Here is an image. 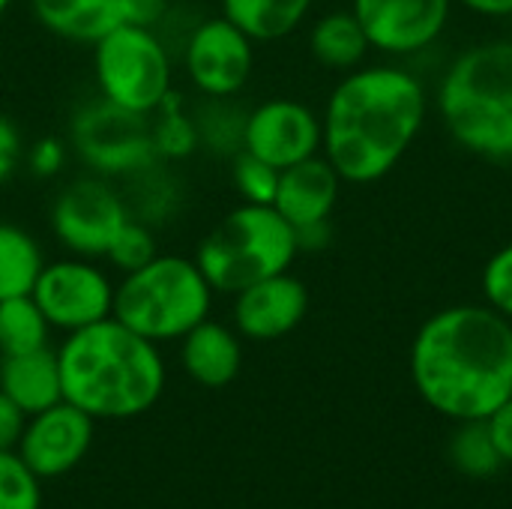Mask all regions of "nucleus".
I'll list each match as a JSON object with an SVG mask.
<instances>
[{"label": "nucleus", "instance_id": "nucleus-1", "mask_svg": "<svg viewBox=\"0 0 512 509\" xmlns=\"http://www.w3.org/2000/svg\"><path fill=\"white\" fill-rule=\"evenodd\" d=\"M429 114V96L417 75L375 63L342 75L321 114V153L342 183L384 180L414 147Z\"/></svg>", "mask_w": 512, "mask_h": 509}, {"label": "nucleus", "instance_id": "nucleus-2", "mask_svg": "<svg viewBox=\"0 0 512 509\" xmlns=\"http://www.w3.org/2000/svg\"><path fill=\"white\" fill-rule=\"evenodd\" d=\"M411 378L438 414L486 420L512 399V321L474 303L435 312L414 336Z\"/></svg>", "mask_w": 512, "mask_h": 509}, {"label": "nucleus", "instance_id": "nucleus-3", "mask_svg": "<svg viewBox=\"0 0 512 509\" xmlns=\"http://www.w3.org/2000/svg\"><path fill=\"white\" fill-rule=\"evenodd\" d=\"M63 399L99 420L147 414L165 393V360L156 342L117 318L66 333L57 348Z\"/></svg>", "mask_w": 512, "mask_h": 509}, {"label": "nucleus", "instance_id": "nucleus-4", "mask_svg": "<svg viewBox=\"0 0 512 509\" xmlns=\"http://www.w3.org/2000/svg\"><path fill=\"white\" fill-rule=\"evenodd\" d=\"M438 114L450 138L483 159H512V39L462 51L438 84Z\"/></svg>", "mask_w": 512, "mask_h": 509}, {"label": "nucleus", "instance_id": "nucleus-5", "mask_svg": "<svg viewBox=\"0 0 512 509\" xmlns=\"http://www.w3.org/2000/svg\"><path fill=\"white\" fill-rule=\"evenodd\" d=\"M213 297L216 291L195 258L159 252L144 267L120 276L111 318L156 345L180 342L192 327L210 318Z\"/></svg>", "mask_w": 512, "mask_h": 509}, {"label": "nucleus", "instance_id": "nucleus-6", "mask_svg": "<svg viewBox=\"0 0 512 509\" xmlns=\"http://www.w3.org/2000/svg\"><path fill=\"white\" fill-rule=\"evenodd\" d=\"M300 255L297 231L264 204H237L198 243L195 261L216 294L237 291L291 270Z\"/></svg>", "mask_w": 512, "mask_h": 509}, {"label": "nucleus", "instance_id": "nucleus-7", "mask_svg": "<svg viewBox=\"0 0 512 509\" xmlns=\"http://www.w3.org/2000/svg\"><path fill=\"white\" fill-rule=\"evenodd\" d=\"M93 48V78L105 102L153 114L174 93V60L159 30L117 24Z\"/></svg>", "mask_w": 512, "mask_h": 509}, {"label": "nucleus", "instance_id": "nucleus-8", "mask_svg": "<svg viewBox=\"0 0 512 509\" xmlns=\"http://www.w3.org/2000/svg\"><path fill=\"white\" fill-rule=\"evenodd\" d=\"M69 147L90 174L108 180H129L159 162L150 138V117L117 108L102 96L75 111Z\"/></svg>", "mask_w": 512, "mask_h": 509}, {"label": "nucleus", "instance_id": "nucleus-9", "mask_svg": "<svg viewBox=\"0 0 512 509\" xmlns=\"http://www.w3.org/2000/svg\"><path fill=\"white\" fill-rule=\"evenodd\" d=\"M129 216L126 195L114 186V180L81 174L54 195L51 234L66 255L102 261Z\"/></svg>", "mask_w": 512, "mask_h": 509}, {"label": "nucleus", "instance_id": "nucleus-10", "mask_svg": "<svg viewBox=\"0 0 512 509\" xmlns=\"http://www.w3.org/2000/svg\"><path fill=\"white\" fill-rule=\"evenodd\" d=\"M114 285L102 261L63 255L45 261L30 297L48 318L51 330L78 333L114 312Z\"/></svg>", "mask_w": 512, "mask_h": 509}, {"label": "nucleus", "instance_id": "nucleus-11", "mask_svg": "<svg viewBox=\"0 0 512 509\" xmlns=\"http://www.w3.org/2000/svg\"><path fill=\"white\" fill-rule=\"evenodd\" d=\"M255 39L222 12L201 18L183 42V72L201 99H234L255 72Z\"/></svg>", "mask_w": 512, "mask_h": 509}, {"label": "nucleus", "instance_id": "nucleus-12", "mask_svg": "<svg viewBox=\"0 0 512 509\" xmlns=\"http://www.w3.org/2000/svg\"><path fill=\"white\" fill-rule=\"evenodd\" d=\"M240 150L285 171L321 153V114H315L300 99H264L261 105L246 111Z\"/></svg>", "mask_w": 512, "mask_h": 509}, {"label": "nucleus", "instance_id": "nucleus-13", "mask_svg": "<svg viewBox=\"0 0 512 509\" xmlns=\"http://www.w3.org/2000/svg\"><path fill=\"white\" fill-rule=\"evenodd\" d=\"M456 0H351L372 51L411 57L426 51L447 30Z\"/></svg>", "mask_w": 512, "mask_h": 509}, {"label": "nucleus", "instance_id": "nucleus-14", "mask_svg": "<svg viewBox=\"0 0 512 509\" xmlns=\"http://www.w3.org/2000/svg\"><path fill=\"white\" fill-rule=\"evenodd\" d=\"M96 420L72 402H57L27 417L18 441V456L33 468L39 480H57L69 474L93 447Z\"/></svg>", "mask_w": 512, "mask_h": 509}, {"label": "nucleus", "instance_id": "nucleus-15", "mask_svg": "<svg viewBox=\"0 0 512 509\" xmlns=\"http://www.w3.org/2000/svg\"><path fill=\"white\" fill-rule=\"evenodd\" d=\"M309 312V288L291 273L267 276L234 294L231 327L249 342H276L294 333Z\"/></svg>", "mask_w": 512, "mask_h": 509}, {"label": "nucleus", "instance_id": "nucleus-16", "mask_svg": "<svg viewBox=\"0 0 512 509\" xmlns=\"http://www.w3.org/2000/svg\"><path fill=\"white\" fill-rule=\"evenodd\" d=\"M342 192V177L324 159V153L303 159L285 171H279V186L273 198V210L294 228H312L330 222Z\"/></svg>", "mask_w": 512, "mask_h": 509}, {"label": "nucleus", "instance_id": "nucleus-17", "mask_svg": "<svg viewBox=\"0 0 512 509\" xmlns=\"http://www.w3.org/2000/svg\"><path fill=\"white\" fill-rule=\"evenodd\" d=\"M180 366L198 387H228L243 369L240 333L213 318L201 321L180 339Z\"/></svg>", "mask_w": 512, "mask_h": 509}, {"label": "nucleus", "instance_id": "nucleus-18", "mask_svg": "<svg viewBox=\"0 0 512 509\" xmlns=\"http://www.w3.org/2000/svg\"><path fill=\"white\" fill-rule=\"evenodd\" d=\"M0 393H6L27 417L63 402V378L57 351L39 348L30 354L0 357Z\"/></svg>", "mask_w": 512, "mask_h": 509}, {"label": "nucleus", "instance_id": "nucleus-19", "mask_svg": "<svg viewBox=\"0 0 512 509\" xmlns=\"http://www.w3.org/2000/svg\"><path fill=\"white\" fill-rule=\"evenodd\" d=\"M36 24L57 39L93 45L120 24V0H27Z\"/></svg>", "mask_w": 512, "mask_h": 509}, {"label": "nucleus", "instance_id": "nucleus-20", "mask_svg": "<svg viewBox=\"0 0 512 509\" xmlns=\"http://www.w3.org/2000/svg\"><path fill=\"white\" fill-rule=\"evenodd\" d=\"M309 51L321 66L336 69V72H351L363 66L372 45L357 15L351 9H336V12L321 15L309 27Z\"/></svg>", "mask_w": 512, "mask_h": 509}, {"label": "nucleus", "instance_id": "nucleus-21", "mask_svg": "<svg viewBox=\"0 0 512 509\" xmlns=\"http://www.w3.org/2000/svg\"><path fill=\"white\" fill-rule=\"evenodd\" d=\"M222 15L255 42H279L297 33L315 0H219Z\"/></svg>", "mask_w": 512, "mask_h": 509}, {"label": "nucleus", "instance_id": "nucleus-22", "mask_svg": "<svg viewBox=\"0 0 512 509\" xmlns=\"http://www.w3.org/2000/svg\"><path fill=\"white\" fill-rule=\"evenodd\" d=\"M42 267L45 252L39 240L12 222H0V300L30 294Z\"/></svg>", "mask_w": 512, "mask_h": 509}, {"label": "nucleus", "instance_id": "nucleus-23", "mask_svg": "<svg viewBox=\"0 0 512 509\" xmlns=\"http://www.w3.org/2000/svg\"><path fill=\"white\" fill-rule=\"evenodd\" d=\"M51 324L30 294L0 300V357L51 348Z\"/></svg>", "mask_w": 512, "mask_h": 509}, {"label": "nucleus", "instance_id": "nucleus-24", "mask_svg": "<svg viewBox=\"0 0 512 509\" xmlns=\"http://www.w3.org/2000/svg\"><path fill=\"white\" fill-rule=\"evenodd\" d=\"M150 138L159 162H177L192 156L201 141H198V126L195 114L189 111L186 99L171 93L153 114H150Z\"/></svg>", "mask_w": 512, "mask_h": 509}, {"label": "nucleus", "instance_id": "nucleus-25", "mask_svg": "<svg viewBox=\"0 0 512 509\" xmlns=\"http://www.w3.org/2000/svg\"><path fill=\"white\" fill-rule=\"evenodd\" d=\"M231 99H207L204 108H195V126H198V141L207 150H222L234 156L243 147V123L246 111H234L228 105Z\"/></svg>", "mask_w": 512, "mask_h": 509}, {"label": "nucleus", "instance_id": "nucleus-26", "mask_svg": "<svg viewBox=\"0 0 512 509\" xmlns=\"http://www.w3.org/2000/svg\"><path fill=\"white\" fill-rule=\"evenodd\" d=\"M159 255V246H156V234H153V225L129 216L126 225L117 231V237L111 240L102 264H111L120 276L144 267L147 261H153Z\"/></svg>", "mask_w": 512, "mask_h": 509}, {"label": "nucleus", "instance_id": "nucleus-27", "mask_svg": "<svg viewBox=\"0 0 512 509\" xmlns=\"http://www.w3.org/2000/svg\"><path fill=\"white\" fill-rule=\"evenodd\" d=\"M231 186L240 195V204H264L273 207L276 186H279V168L270 162L237 150L231 156Z\"/></svg>", "mask_w": 512, "mask_h": 509}, {"label": "nucleus", "instance_id": "nucleus-28", "mask_svg": "<svg viewBox=\"0 0 512 509\" xmlns=\"http://www.w3.org/2000/svg\"><path fill=\"white\" fill-rule=\"evenodd\" d=\"M0 509H42V480L18 450H0Z\"/></svg>", "mask_w": 512, "mask_h": 509}, {"label": "nucleus", "instance_id": "nucleus-29", "mask_svg": "<svg viewBox=\"0 0 512 509\" xmlns=\"http://www.w3.org/2000/svg\"><path fill=\"white\" fill-rule=\"evenodd\" d=\"M456 462L462 471L468 474H492L501 462V456L495 453L492 447V438H489V429H486V420H471L465 423V429L459 432L456 438Z\"/></svg>", "mask_w": 512, "mask_h": 509}, {"label": "nucleus", "instance_id": "nucleus-30", "mask_svg": "<svg viewBox=\"0 0 512 509\" xmlns=\"http://www.w3.org/2000/svg\"><path fill=\"white\" fill-rule=\"evenodd\" d=\"M480 288L486 297V306L501 312L507 321H512V243L501 246L483 267Z\"/></svg>", "mask_w": 512, "mask_h": 509}, {"label": "nucleus", "instance_id": "nucleus-31", "mask_svg": "<svg viewBox=\"0 0 512 509\" xmlns=\"http://www.w3.org/2000/svg\"><path fill=\"white\" fill-rule=\"evenodd\" d=\"M69 156H72L69 141L54 138V135H45V138H36L33 144H27V150H24V168L36 180H54L69 165Z\"/></svg>", "mask_w": 512, "mask_h": 509}, {"label": "nucleus", "instance_id": "nucleus-32", "mask_svg": "<svg viewBox=\"0 0 512 509\" xmlns=\"http://www.w3.org/2000/svg\"><path fill=\"white\" fill-rule=\"evenodd\" d=\"M24 135L18 123L6 114H0V186L15 177V171L24 165Z\"/></svg>", "mask_w": 512, "mask_h": 509}, {"label": "nucleus", "instance_id": "nucleus-33", "mask_svg": "<svg viewBox=\"0 0 512 509\" xmlns=\"http://www.w3.org/2000/svg\"><path fill=\"white\" fill-rule=\"evenodd\" d=\"M168 9L171 0H120V24L159 30V24L168 18Z\"/></svg>", "mask_w": 512, "mask_h": 509}, {"label": "nucleus", "instance_id": "nucleus-34", "mask_svg": "<svg viewBox=\"0 0 512 509\" xmlns=\"http://www.w3.org/2000/svg\"><path fill=\"white\" fill-rule=\"evenodd\" d=\"M486 429H489L492 447L501 456V462H512V399H507L501 408H495L486 417Z\"/></svg>", "mask_w": 512, "mask_h": 509}, {"label": "nucleus", "instance_id": "nucleus-35", "mask_svg": "<svg viewBox=\"0 0 512 509\" xmlns=\"http://www.w3.org/2000/svg\"><path fill=\"white\" fill-rule=\"evenodd\" d=\"M24 426H27V414L6 393H0V450H18Z\"/></svg>", "mask_w": 512, "mask_h": 509}, {"label": "nucleus", "instance_id": "nucleus-36", "mask_svg": "<svg viewBox=\"0 0 512 509\" xmlns=\"http://www.w3.org/2000/svg\"><path fill=\"white\" fill-rule=\"evenodd\" d=\"M456 3H462L465 9L483 18H510L512 15V0H456Z\"/></svg>", "mask_w": 512, "mask_h": 509}, {"label": "nucleus", "instance_id": "nucleus-37", "mask_svg": "<svg viewBox=\"0 0 512 509\" xmlns=\"http://www.w3.org/2000/svg\"><path fill=\"white\" fill-rule=\"evenodd\" d=\"M12 3H15V0H0V18L12 9Z\"/></svg>", "mask_w": 512, "mask_h": 509}, {"label": "nucleus", "instance_id": "nucleus-38", "mask_svg": "<svg viewBox=\"0 0 512 509\" xmlns=\"http://www.w3.org/2000/svg\"><path fill=\"white\" fill-rule=\"evenodd\" d=\"M510 162H512V159H510Z\"/></svg>", "mask_w": 512, "mask_h": 509}]
</instances>
